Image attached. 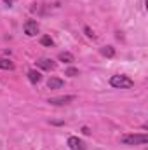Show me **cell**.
Wrapping results in <instances>:
<instances>
[{"label": "cell", "mask_w": 148, "mask_h": 150, "mask_svg": "<svg viewBox=\"0 0 148 150\" xmlns=\"http://www.w3.org/2000/svg\"><path fill=\"white\" fill-rule=\"evenodd\" d=\"M84 32H85V35H87V37H91V38H94V37H96V35L92 33V30H91L89 26H85V28H84Z\"/></svg>", "instance_id": "cell-14"}, {"label": "cell", "mask_w": 148, "mask_h": 150, "mask_svg": "<svg viewBox=\"0 0 148 150\" xmlns=\"http://www.w3.org/2000/svg\"><path fill=\"white\" fill-rule=\"evenodd\" d=\"M68 147H70V150H87V145L77 136H70L68 138Z\"/></svg>", "instance_id": "cell-5"}, {"label": "cell", "mask_w": 148, "mask_h": 150, "mask_svg": "<svg viewBox=\"0 0 148 150\" xmlns=\"http://www.w3.org/2000/svg\"><path fill=\"white\" fill-rule=\"evenodd\" d=\"M147 142L148 136L145 133H141V134H124L120 138V143H124V145H145Z\"/></svg>", "instance_id": "cell-2"}, {"label": "cell", "mask_w": 148, "mask_h": 150, "mask_svg": "<svg viewBox=\"0 0 148 150\" xmlns=\"http://www.w3.org/2000/svg\"><path fill=\"white\" fill-rule=\"evenodd\" d=\"M77 100V96L73 94H70V96H58V98H49V103L51 105H58V107H61V105H68V103H72Z\"/></svg>", "instance_id": "cell-4"}, {"label": "cell", "mask_w": 148, "mask_h": 150, "mask_svg": "<svg viewBox=\"0 0 148 150\" xmlns=\"http://www.w3.org/2000/svg\"><path fill=\"white\" fill-rule=\"evenodd\" d=\"M4 2H5V4H7V5H12V4H14V2H16V0H4Z\"/></svg>", "instance_id": "cell-16"}, {"label": "cell", "mask_w": 148, "mask_h": 150, "mask_svg": "<svg viewBox=\"0 0 148 150\" xmlns=\"http://www.w3.org/2000/svg\"><path fill=\"white\" fill-rule=\"evenodd\" d=\"M58 59L59 61H63V63H66V65H70V63H73L75 58L72 52H59V56H58Z\"/></svg>", "instance_id": "cell-8"}, {"label": "cell", "mask_w": 148, "mask_h": 150, "mask_svg": "<svg viewBox=\"0 0 148 150\" xmlns=\"http://www.w3.org/2000/svg\"><path fill=\"white\" fill-rule=\"evenodd\" d=\"M28 80H30L32 84H38V82L42 80V74L37 72V70H30V72H28Z\"/></svg>", "instance_id": "cell-9"}, {"label": "cell", "mask_w": 148, "mask_h": 150, "mask_svg": "<svg viewBox=\"0 0 148 150\" xmlns=\"http://www.w3.org/2000/svg\"><path fill=\"white\" fill-rule=\"evenodd\" d=\"M101 54L106 56V58H113L115 56V49L111 45H105V47H101Z\"/></svg>", "instance_id": "cell-10"}, {"label": "cell", "mask_w": 148, "mask_h": 150, "mask_svg": "<svg viewBox=\"0 0 148 150\" xmlns=\"http://www.w3.org/2000/svg\"><path fill=\"white\" fill-rule=\"evenodd\" d=\"M23 30H25V33H26L28 37H35L38 33V23L35 19H28V21L23 25Z\"/></svg>", "instance_id": "cell-3"}, {"label": "cell", "mask_w": 148, "mask_h": 150, "mask_svg": "<svg viewBox=\"0 0 148 150\" xmlns=\"http://www.w3.org/2000/svg\"><path fill=\"white\" fill-rule=\"evenodd\" d=\"M82 131H84V134H89L91 131H89V127H82Z\"/></svg>", "instance_id": "cell-15"}, {"label": "cell", "mask_w": 148, "mask_h": 150, "mask_svg": "<svg viewBox=\"0 0 148 150\" xmlns=\"http://www.w3.org/2000/svg\"><path fill=\"white\" fill-rule=\"evenodd\" d=\"M65 86V80H61V79H58V77H51L49 80H47V87L49 89H61Z\"/></svg>", "instance_id": "cell-7"}, {"label": "cell", "mask_w": 148, "mask_h": 150, "mask_svg": "<svg viewBox=\"0 0 148 150\" xmlns=\"http://www.w3.org/2000/svg\"><path fill=\"white\" fill-rule=\"evenodd\" d=\"M110 84L117 89H131L134 86V80L129 79L127 75H113L110 79Z\"/></svg>", "instance_id": "cell-1"}, {"label": "cell", "mask_w": 148, "mask_h": 150, "mask_svg": "<svg viewBox=\"0 0 148 150\" xmlns=\"http://www.w3.org/2000/svg\"><path fill=\"white\" fill-rule=\"evenodd\" d=\"M40 42H42V45H47V47H52L54 45V40L51 37H47V35H44V37L40 38Z\"/></svg>", "instance_id": "cell-12"}, {"label": "cell", "mask_w": 148, "mask_h": 150, "mask_svg": "<svg viewBox=\"0 0 148 150\" xmlns=\"http://www.w3.org/2000/svg\"><path fill=\"white\" fill-rule=\"evenodd\" d=\"M0 68L2 70H14V63L9 59H0Z\"/></svg>", "instance_id": "cell-11"}, {"label": "cell", "mask_w": 148, "mask_h": 150, "mask_svg": "<svg viewBox=\"0 0 148 150\" xmlns=\"http://www.w3.org/2000/svg\"><path fill=\"white\" fill-rule=\"evenodd\" d=\"M65 75H68V77H77V75H78V70H77V68H68V70L65 72Z\"/></svg>", "instance_id": "cell-13"}, {"label": "cell", "mask_w": 148, "mask_h": 150, "mask_svg": "<svg viewBox=\"0 0 148 150\" xmlns=\"http://www.w3.org/2000/svg\"><path fill=\"white\" fill-rule=\"evenodd\" d=\"M37 67H38V68H42V70H47V72L56 70V63H54L52 59H47V58L38 59V61H37Z\"/></svg>", "instance_id": "cell-6"}]
</instances>
